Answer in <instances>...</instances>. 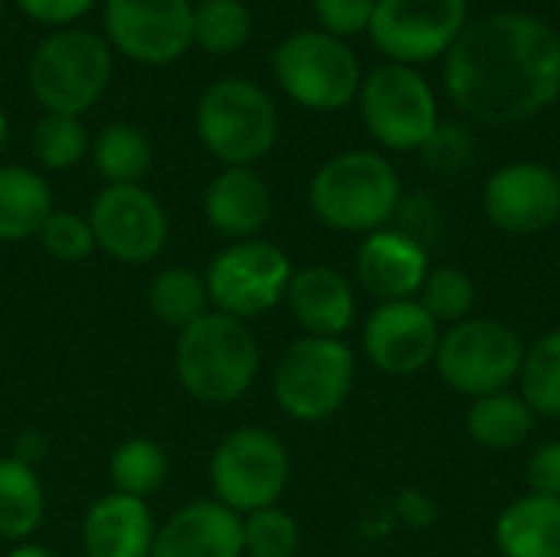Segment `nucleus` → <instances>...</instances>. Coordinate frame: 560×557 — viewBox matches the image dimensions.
Listing matches in <instances>:
<instances>
[{"instance_id":"30","label":"nucleus","mask_w":560,"mask_h":557,"mask_svg":"<svg viewBox=\"0 0 560 557\" xmlns=\"http://www.w3.org/2000/svg\"><path fill=\"white\" fill-rule=\"evenodd\" d=\"M253 20L243 0H203L194 7V43L207 53L226 56L249 39Z\"/></svg>"},{"instance_id":"19","label":"nucleus","mask_w":560,"mask_h":557,"mask_svg":"<svg viewBox=\"0 0 560 557\" xmlns=\"http://www.w3.org/2000/svg\"><path fill=\"white\" fill-rule=\"evenodd\" d=\"M158 538L144 499L108 492L92 502L82 522V548L89 557H151Z\"/></svg>"},{"instance_id":"39","label":"nucleus","mask_w":560,"mask_h":557,"mask_svg":"<svg viewBox=\"0 0 560 557\" xmlns=\"http://www.w3.org/2000/svg\"><path fill=\"white\" fill-rule=\"evenodd\" d=\"M3 141H7V118L0 115V148H3Z\"/></svg>"},{"instance_id":"16","label":"nucleus","mask_w":560,"mask_h":557,"mask_svg":"<svg viewBox=\"0 0 560 557\" xmlns=\"http://www.w3.org/2000/svg\"><path fill=\"white\" fill-rule=\"evenodd\" d=\"M440 348V325L417 299L381 302L364 325V351L387 378L427 371Z\"/></svg>"},{"instance_id":"36","label":"nucleus","mask_w":560,"mask_h":557,"mask_svg":"<svg viewBox=\"0 0 560 557\" xmlns=\"http://www.w3.org/2000/svg\"><path fill=\"white\" fill-rule=\"evenodd\" d=\"M528 486L535 496H548L560 499V440L541 443L532 456H528Z\"/></svg>"},{"instance_id":"27","label":"nucleus","mask_w":560,"mask_h":557,"mask_svg":"<svg viewBox=\"0 0 560 557\" xmlns=\"http://www.w3.org/2000/svg\"><path fill=\"white\" fill-rule=\"evenodd\" d=\"M92 161L108 184H141V177L151 171V141L135 125L115 121L98 131Z\"/></svg>"},{"instance_id":"29","label":"nucleus","mask_w":560,"mask_h":557,"mask_svg":"<svg viewBox=\"0 0 560 557\" xmlns=\"http://www.w3.org/2000/svg\"><path fill=\"white\" fill-rule=\"evenodd\" d=\"M108 473H112L115 492L131 496V499H148V496H154V492L164 486L167 456H164V450H161L154 440H148V437H131V440H125V443L112 453Z\"/></svg>"},{"instance_id":"17","label":"nucleus","mask_w":560,"mask_h":557,"mask_svg":"<svg viewBox=\"0 0 560 557\" xmlns=\"http://www.w3.org/2000/svg\"><path fill=\"white\" fill-rule=\"evenodd\" d=\"M354 269L361 286L381 302H400L420 295L430 276L427 250L400 230H374L361 240Z\"/></svg>"},{"instance_id":"15","label":"nucleus","mask_w":560,"mask_h":557,"mask_svg":"<svg viewBox=\"0 0 560 557\" xmlns=\"http://www.w3.org/2000/svg\"><path fill=\"white\" fill-rule=\"evenodd\" d=\"M482 207L502 233H545L560 220V177L548 164L512 161L486 181Z\"/></svg>"},{"instance_id":"21","label":"nucleus","mask_w":560,"mask_h":557,"mask_svg":"<svg viewBox=\"0 0 560 557\" xmlns=\"http://www.w3.org/2000/svg\"><path fill=\"white\" fill-rule=\"evenodd\" d=\"M203 217L220 236H230L233 243L256 240V233L272 217V194L256 171L226 167L210 181L203 194Z\"/></svg>"},{"instance_id":"18","label":"nucleus","mask_w":560,"mask_h":557,"mask_svg":"<svg viewBox=\"0 0 560 557\" xmlns=\"http://www.w3.org/2000/svg\"><path fill=\"white\" fill-rule=\"evenodd\" d=\"M151 557H243V519L220 502H190L154 538Z\"/></svg>"},{"instance_id":"9","label":"nucleus","mask_w":560,"mask_h":557,"mask_svg":"<svg viewBox=\"0 0 560 557\" xmlns=\"http://www.w3.org/2000/svg\"><path fill=\"white\" fill-rule=\"evenodd\" d=\"M289 473L292 463L285 443L262 427H243L226 433L210 460V483L217 502L236 515L272 509L289 486Z\"/></svg>"},{"instance_id":"4","label":"nucleus","mask_w":560,"mask_h":557,"mask_svg":"<svg viewBox=\"0 0 560 557\" xmlns=\"http://www.w3.org/2000/svg\"><path fill=\"white\" fill-rule=\"evenodd\" d=\"M197 135L226 167H249L279 138L272 98L249 79H220L197 102Z\"/></svg>"},{"instance_id":"3","label":"nucleus","mask_w":560,"mask_h":557,"mask_svg":"<svg viewBox=\"0 0 560 557\" xmlns=\"http://www.w3.org/2000/svg\"><path fill=\"white\" fill-rule=\"evenodd\" d=\"M308 204L338 233H374L397 213L400 177L377 151H345L315 171Z\"/></svg>"},{"instance_id":"31","label":"nucleus","mask_w":560,"mask_h":557,"mask_svg":"<svg viewBox=\"0 0 560 557\" xmlns=\"http://www.w3.org/2000/svg\"><path fill=\"white\" fill-rule=\"evenodd\" d=\"M417 302L433 315L436 325H456L469 318L476 305V282L459 266H440V269H430Z\"/></svg>"},{"instance_id":"10","label":"nucleus","mask_w":560,"mask_h":557,"mask_svg":"<svg viewBox=\"0 0 560 557\" xmlns=\"http://www.w3.org/2000/svg\"><path fill=\"white\" fill-rule=\"evenodd\" d=\"M361 118L371 138L390 151H420L440 128V112L427 79L400 62L377 66L361 82Z\"/></svg>"},{"instance_id":"34","label":"nucleus","mask_w":560,"mask_h":557,"mask_svg":"<svg viewBox=\"0 0 560 557\" xmlns=\"http://www.w3.org/2000/svg\"><path fill=\"white\" fill-rule=\"evenodd\" d=\"M39 246L59 263H79L95 250V233L89 220L69 210H52L39 230Z\"/></svg>"},{"instance_id":"33","label":"nucleus","mask_w":560,"mask_h":557,"mask_svg":"<svg viewBox=\"0 0 560 557\" xmlns=\"http://www.w3.org/2000/svg\"><path fill=\"white\" fill-rule=\"evenodd\" d=\"M33 151L46 167L66 171V167L79 164L85 154V128L79 125L75 115H49L46 112L33 131Z\"/></svg>"},{"instance_id":"5","label":"nucleus","mask_w":560,"mask_h":557,"mask_svg":"<svg viewBox=\"0 0 560 557\" xmlns=\"http://www.w3.org/2000/svg\"><path fill=\"white\" fill-rule=\"evenodd\" d=\"M354 351L341 338H299L292 341L276 371L272 394L282 414L302 423L328 420L341 410L354 387Z\"/></svg>"},{"instance_id":"12","label":"nucleus","mask_w":560,"mask_h":557,"mask_svg":"<svg viewBox=\"0 0 560 557\" xmlns=\"http://www.w3.org/2000/svg\"><path fill=\"white\" fill-rule=\"evenodd\" d=\"M466 0H377L371 16L374 46L400 66L446 56L466 30Z\"/></svg>"},{"instance_id":"6","label":"nucleus","mask_w":560,"mask_h":557,"mask_svg":"<svg viewBox=\"0 0 560 557\" xmlns=\"http://www.w3.org/2000/svg\"><path fill=\"white\" fill-rule=\"evenodd\" d=\"M522 358L525 345L512 325L499 318H463L440 335L433 364L446 387L479 401L486 394L512 391Z\"/></svg>"},{"instance_id":"20","label":"nucleus","mask_w":560,"mask_h":557,"mask_svg":"<svg viewBox=\"0 0 560 557\" xmlns=\"http://www.w3.org/2000/svg\"><path fill=\"white\" fill-rule=\"evenodd\" d=\"M285 299L295 322L312 338H341L358 315L351 282L331 266H305L292 272Z\"/></svg>"},{"instance_id":"38","label":"nucleus","mask_w":560,"mask_h":557,"mask_svg":"<svg viewBox=\"0 0 560 557\" xmlns=\"http://www.w3.org/2000/svg\"><path fill=\"white\" fill-rule=\"evenodd\" d=\"M7 557H52L46 548H39V545H16L13 552Z\"/></svg>"},{"instance_id":"26","label":"nucleus","mask_w":560,"mask_h":557,"mask_svg":"<svg viewBox=\"0 0 560 557\" xmlns=\"http://www.w3.org/2000/svg\"><path fill=\"white\" fill-rule=\"evenodd\" d=\"M148 309L151 315L167 325L184 332L187 325H194L197 318H203L210 312V292L207 282L180 266H171L164 272H158L148 286Z\"/></svg>"},{"instance_id":"2","label":"nucleus","mask_w":560,"mask_h":557,"mask_svg":"<svg viewBox=\"0 0 560 557\" xmlns=\"http://www.w3.org/2000/svg\"><path fill=\"white\" fill-rule=\"evenodd\" d=\"M174 371L194 401L217 407L233 404L259 374V341L246 322L223 312H207L177 332Z\"/></svg>"},{"instance_id":"35","label":"nucleus","mask_w":560,"mask_h":557,"mask_svg":"<svg viewBox=\"0 0 560 557\" xmlns=\"http://www.w3.org/2000/svg\"><path fill=\"white\" fill-rule=\"evenodd\" d=\"M377 0H315V16L328 36H354L371 26Z\"/></svg>"},{"instance_id":"11","label":"nucleus","mask_w":560,"mask_h":557,"mask_svg":"<svg viewBox=\"0 0 560 557\" xmlns=\"http://www.w3.org/2000/svg\"><path fill=\"white\" fill-rule=\"evenodd\" d=\"M292 272V259L276 243L240 240L213 256L203 282L217 312L246 322L285 299Z\"/></svg>"},{"instance_id":"1","label":"nucleus","mask_w":560,"mask_h":557,"mask_svg":"<svg viewBox=\"0 0 560 557\" xmlns=\"http://www.w3.org/2000/svg\"><path fill=\"white\" fill-rule=\"evenodd\" d=\"M443 82L476 121H528L560 95V36L528 13H489L446 53Z\"/></svg>"},{"instance_id":"8","label":"nucleus","mask_w":560,"mask_h":557,"mask_svg":"<svg viewBox=\"0 0 560 557\" xmlns=\"http://www.w3.org/2000/svg\"><path fill=\"white\" fill-rule=\"evenodd\" d=\"M282 92L312 112H338L361 92V62L348 43L322 30H299L272 53Z\"/></svg>"},{"instance_id":"22","label":"nucleus","mask_w":560,"mask_h":557,"mask_svg":"<svg viewBox=\"0 0 560 557\" xmlns=\"http://www.w3.org/2000/svg\"><path fill=\"white\" fill-rule=\"evenodd\" d=\"M495 548L502 557H560V499L528 492L509 502L495 522Z\"/></svg>"},{"instance_id":"24","label":"nucleus","mask_w":560,"mask_h":557,"mask_svg":"<svg viewBox=\"0 0 560 557\" xmlns=\"http://www.w3.org/2000/svg\"><path fill=\"white\" fill-rule=\"evenodd\" d=\"M466 430H469L472 443H479L482 450L505 453V450L522 446L532 437L535 410L515 391L486 394V397L472 401V407L466 414Z\"/></svg>"},{"instance_id":"14","label":"nucleus","mask_w":560,"mask_h":557,"mask_svg":"<svg viewBox=\"0 0 560 557\" xmlns=\"http://www.w3.org/2000/svg\"><path fill=\"white\" fill-rule=\"evenodd\" d=\"M105 33L135 62H174L194 43L190 0H105Z\"/></svg>"},{"instance_id":"23","label":"nucleus","mask_w":560,"mask_h":557,"mask_svg":"<svg viewBox=\"0 0 560 557\" xmlns=\"http://www.w3.org/2000/svg\"><path fill=\"white\" fill-rule=\"evenodd\" d=\"M52 213V194L46 181L20 164L0 167V243L39 236Z\"/></svg>"},{"instance_id":"7","label":"nucleus","mask_w":560,"mask_h":557,"mask_svg":"<svg viewBox=\"0 0 560 557\" xmlns=\"http://www.w3.org/2000/svg\"><path fill=\"white\" fill-rule=\"evenodd\" d=\"M30 89L49 115H82L112 79L105 39L85 30H62L43 39L30 59Z\"/></svg>"},{"instance_id":"28","label":"nucleus","mask_w":560,"mask_h":557,"mask_svg":"<svg viewBox=\"0 0 560 557\" xmlns=\"http://www.w3.org/2000/svg\"><path fill=\"white\" fill-rule=\"evenodd\" d=\"M518 394L535 417H560V328L545 332L525 348Z\"/></svg>"},{"instance_id":"40","label":"nucleus","mask_w":560,"mask_h":557,"mask_svg":"<svg viewBox=\"0 0 560 557\" xmlns=\"http://www.w3.org/2000/svg\"><path fill=\"white\" fill-rule=\"evenodd\" d=\"M0 20H3V0H0Z\"/></svg>"},{"instance_id":"32","label":"nucleus","mask_w":560,"mask_h":557,"mask_svg":"<svg viewBox=\"0 0 560 557\" xmlns=\"http://www.w3.org/2000/svg\"><path fill=\"white\" fill-rule=\"evenodd\" d=\"M302 545L299 522L279 506L259 509L243 522V555L246 557H295Z\"/></svg>"},{"instance_id":"25","label":"nucleus","mask_w":560,"mask_h":557,"mask_svg":"<svg viewBox=\"0 0 560 557\" xmlns=\"http://www.w3.org/2000/svg\"><path fill=\"white\" fill-rule=\"evenodd\" d=\"M46 512L43 486L23 460H0V538L26 542Z\"/></svg>"},{"instance_id":"13","label":"nucleus","mask_w":560,"mask_h":557,"mask_svg":"<svg viewBox=\"0 0 560 557\" xmlns=\"http://www.w3.org/2000/svg\"><path fill=\"white\" fill-rule=\"evenodd\" d=\"M95 246L118 263H151L167 243V213L141 184H108L89 213Z\"/></svg>"},{"instance_id":"37","label":"nucleus","mask_w":560,"mask_h":557,"mask_svg":"<svg viewBox=\"0 0 560 557\" xmlns=\"http://www.w3.org/2000/svg\"><path fill=\"white\" fill-rule=\"evenodd\" d=\"M16 3L26 16L39 20V23L62 26V23H72L75 16H82L95 0H16Z\"/></svg>"}]
</instances>
